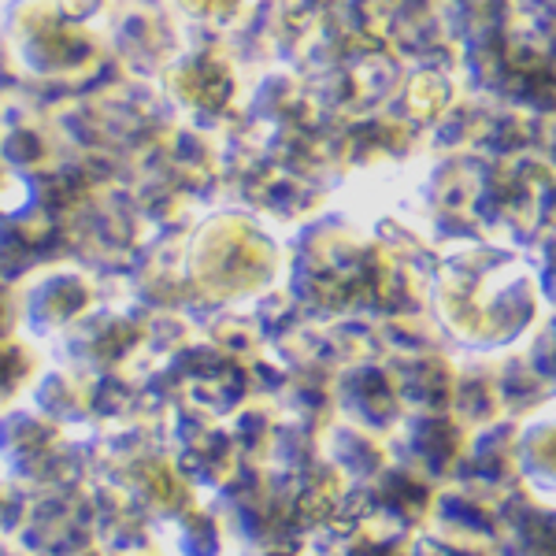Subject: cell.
I'll return each instance as SVG.
<instances>
[{
	"mask_svg": "<svg viewBox=\"0 0 556 556\" xmlns=\"http://www.w3.org/2000/svg\"><path fill=\"white\" fill-rule=\"evenodd\" d=\"M230 0H197V8H227Z\"/></svg>",
	"mask_w": 556,
	"mask_h": 556,
	"instance_id": "4",
	"label": "cell"
},
{
	"mask_svg": "<svg viewBox=\"0 0 556 556\" xmlns=\"http://www.w3.org/2000/svg\"><path fill=\"white\" fill-rule=\"evenodd\" d=\"M52 164V134L30 112H0V167L12 172H38Z\"/></svg>",
	"mask_w": 556,
	"mask_h": 556,
	"instance_id": "3",
	"label": "cell"
},
{
	"mask_svg": "<svg viewBox=\"0 0 556 556\" xmlns=\"http://www.w3.org/2000/svg\"><path fill=\"white\" fill-rule=\"evenodd\" d=\"M197 256H201V282L219 290H245L260 278V267H267V245L241 223H219L201 241Z\"/></svg>",
	"mask_w": 556,
	"mask_h": 556,
	"instance_id": "2",
	"label": "cell"
},
{
	"mask_svg": "<svg viewBox=\"0 0 556 556\" xmlns=\"http://www.w3.org/2000/svg\"><path fill=\"white\" fill-rule=\"evenodd\" d=\"M15 41L34 71H75L93 56V38L83 30L64 0H23L15 20Z\"/></svg>",
	"mask_w": 556,
	"mask_h": 556,
	"instance_id": "1",
	"label": "cell"
}]
</instances>
